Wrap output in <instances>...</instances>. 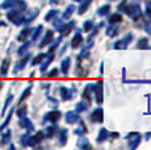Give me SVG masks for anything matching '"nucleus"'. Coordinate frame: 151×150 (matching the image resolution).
Listing matches in <instances>:
<instances>
[{
	"label": "nucleus",
	"instance_id": "nucleus-18",
	"mask_svg": "<svg viewBox=\"0 0 151 150\" xmlns=\"http://www.w3.org/2000/svg\"><path fill=\"white\" fill-rule=\"evenodd\" d=\"M42 30H43L42 25H38V27H37L34 30H32V41H37V40H38V37L41 36V32Z\"/></svg>",
	"mask_w": 151,
	"mask_h": 150
},
{
	"label": "nucleus",
	"instance_id": "nucleus-25",
	"mask_svg": "<svg viewBox=\"0 0 151 150\" xmlns=\"http://www.w3.org/2000/svg\"><path fill=\"white\" fill-rule=\"evenodd\" d=\"M78 146H79L80 149H84V148H89V142H88V140H87L86 137H82V136H80L79 141H78Z\"/></svg>",
	"mask_w": 151,
	"mask_h": 150
},
{
	"label": "nucleus",
	"instance_id": "nucleus-26",
	"mask_svg": "<svg viewBox=\"0 0 151 150\" xmlns=\"http://www.w3.org/2000/svg\"><path fill=\"white\" fill-rule=\"evenodd\" d=\"M55 132H57V128H55V126H47V128L45 129V132H43V136L50 138V137H53L54 136Z\"/></svg>",
	"mask_w": 151,
	"mask_h": 150
},
{
	"label": "nucleus",
	"instance_id": "nucleus-45",
	"mask_svg": "<svg viewBox=\"0 0 151 150\" xmlns=\"http://www.w3.org/2000/svg\"><path fill=\"white\" fill-rule=\"evenodd\" d=\"M137 136H141L139 133H137V132H134V133H129L126 136V140H130V138H134V137H137Z\"/></svg>",
	"mask_w": 151,
	"mask_h": 150
},
{
	"label": "nucleus",
	"instance_id": "nucleus-34",
	"mask_svg": "<svg viewBox=\"0 0 151 150\" xmlns=\"http://www.w3.org/2000/svg\"><path fill=\"white\" fill-rule=\"evenodd\" d=\"M60 41H62V37H58V38H55V41L53 42V44H51L50 49H49V51H50V53H51V51H54L55 49L58 48V45L60 44Z\"/></svg>",
	"mask_w": 151,
	"mask_h": 150
},
{
	"label": "nucleus",
	"instance_id": "nucleus-44",
	"mask_svg": "<svg viewBox=\"0 0 151 150\" xmlns=\"http://www.w3.org/2000/svg\"><path fill=\"white\" fill-rule=\"evenodd\" d=\"M146 13L149 16H151V1L146 3Z\"/></svg>",
	"mask_w": 151,
	"mask_h": 150
},
{
	"label": "nucleus",
	"instance_id": "nucleus-11",
	"mask_svg": "<svg viewBox=\"0 0 151 150\" xmlns=\"http://www.w3.org/2000/svg\"><path fill=\"white\" fill-rule=\"evenodd\" d=\"M70 65H71V58H70V57H66V58L60 62V71H62V74H65V75L68 74Z\"/></svg>",
	"mask_w": 151,
	"mask_h": 150
},
{
	"label": "nucleus",
	"instance_id": "nucleus-31",
	"mask_svg": "<svg viewBox=\"0 0 151 150\" xmlns=\"http://www.w3.org/2000/svg\"><path fill=\"white\" fill-rule=\"evenodd\" d=\"M92 28H93V21H92V20H87L83 25V30L84 32H91Z\"/></svg>",
	"mask_w": 151,
	"mask_h": 150
},
{
	"label": "nucleus",
	"instance_id": "nucleus-22",
	"mask_svg": "<svg viewBox=\"0 0 151 150\" xmlns=\"http://www.w3.org/2000/svg\"><path fill=\"white\" fill-rule=\"evenodd\" d=\"M109 11H110V5L105 4V5H103V7H100L97 9V15L99 16H105V15H108L109 13Z\"/></svg>",
	"mask_w": 151,
	"mask_h": 150
},
{
	"label": "nucleus",
	"instance_id": "nucleus-47",
	"mask_svg": "<svg viewBox=\"0 0 151 150\" xmlns=\"http://www.w3.org/2000/svg\"><path fill=\"white\" fill-rule=\"evenodd\" d=\"M58 3V0H50V4H53V5H55Z\"/></svg>",
	"mask_w": 151,
	"mask_h": 150
},
{
	"label": "nucleus",
	"instance_id": "nucleus-50",
	"mask_svg": "<svg viewBox=\"0 0 151 150\" xmlns=\"http://www.w3.org/2000/svg\"><path fill=\"white\" fill-rule=\"evenodd\" d=\"M1 86H3V83H1V82H0V88H1Z\"/></svg>",
	"mask_w": 151,
	"mask_h": 150
},
{
	"label": "nucleus",
	"instance_id": "nucleus-32",
	"mask_svg": "<svg viewBox=\"0 0 151 150\" xmlns=\"http://www.w3.org/2000/svg\"><path fill=\"white\" fill-rule=\"evenodd\" d=\"M12 115H13V109L9 112V113H8V116H7V119H5L4 123H3L1 125H0V131H3V129H4L5 126H7L8 124H9V121H11V117H12Z\"/></svg>",
	"mask_w": 151,
	"mask_h": 150
},
{
	"label": "nucleus",
	"instance_id": "nucleus-2",
	"mask_svg": "<svg viewBox=\"0 0 151 150\" xmlns=\"http://www.w3.org/2000/svg\"><path fill=\"white\" fill-rule=\"evenodd\" d=\"M91 88H92V92L95 94L96 102L99 104H101V103H103V80H99L96 83H92Z\"/></svg>",
	"mask_w": 151,
	"mask_h": 150
},
{
	"label": "nucleus",
	"instance_id": "nucleus-24",
	"mask_svg": "<svg viewBox=\"0 0 151 150\" xmlns=\"http://www.w3.org/2000/svg\"><path fill=\"white\" fill-rule=\"evenodd\" d=\"M74 11H75V5H74V4L68 5V7L66 8V11H65V12H63L62 19H68V17L72 15V12H74Z\"/></svg>",
	"mask_w": 151,
	"mask_h": 150
},
{
	"label": "nucleus",
	"instance_id": "nucleus-3",
	"mask_svg": "<svg viewBox=\"0 0 151 150\" xmlns=\"http://www.w3.org/2000/svg\"><path fill=\"white\" fill-rule=\"evenodd\" d=\"M133 37H134V36H133L132 33H127L122 40H120V41L116 42V44L113 45V48H114V49H126L127 44H130V41L133 40Z\"/></svg>",
	"mask_w": 151,
	"mask_h": 150
},
{
	"label": "nucleus",
	"instance_id": "nucleus-41",
	"mask_svg": "<svg viewBox=\"0 0 151 150\" xmlns=\"http://www.w3.org/2000/svg\"><path fill=\"white\" fill-rule=\"evenodd\" d=\"M86 132H87L86 126H84L83 124H82V126H79V128H78L76 131H75V133H76V134H80V136H83L84 133H86Z\"/></svg>",
	"mask_w": 151,
	"mask_h": 150
},
{
	"label": "nucleus",
	"instance_id": "nucleus-48",
	"mask_svg": "<svg viewBox=\"0 0 151 150\" xmlns=\"http://www.w3.org/2000/svg\"><path fill=\"white\" fill-rule=\"evenodd\" d=\"M5 25H7V24H5L4 21H0V28H1V27H5Z\"/></svg>",
	"mask_w": 151,
	"mask_h": 150
},
{
	"label": "nucleus",
	"instance_id": "nucleus-20",
	"mask_svg": "<svg viewBox=\"0 0 151 150\" xmlns=\"http://www.w3.org/2000/svg\"><path fill=\"white\" fill-rule=\"evenodd\" d=\"M13 100V95L11 94H8L7 95V97H5V102H4V105H3V108H1V115H4L5 113V111H7V108H8V105L11 104V102Z\"/></svg>",
	"mask_w": 151,
	"mask_h": 150
},
{
	"label": "nucleus",
	"instance_id": "nucleus-9",
	"mask_svg": "<svg viewBox=\"0 0 151 150\" xmlns=\"http://www.w3.org/2000/svg\"><path fill=\"white\" fill-rule=\"evenodd\" d=\"M45 61L43 62H41V67H40V71L41 73H43V71L46 70V69L49 67V65L51 63V61L54 59V54H53V51H51L50 54H47V56H45V58H43Z\"/></svg>",
	"mask_w": 151,
	"mask_h": 150
},
{
	"label": "nucleus",
	"instance_id": "nucleus-46",
	"mask_svg": "<svg viewBox=\"0 0 151 150\" xmlns=\"http://www.w3.org/2000/svg\"><path fill=\"white\" fill-rule=\"evenodd\" d=\"M150 137H151V132L146 133V136H145V138H146V140H150Z\"/></svg>",
	"mask_w": 151,
	"mask_h": 150
},
{
	"label": "nucleus",
	"instance_id": "nucleus-14",
	"mask_svg": "<svg viewBox=\"0 0 151 150\" xmlns=\"http://www.w3.org/2000/svg\"><path fill=\"white\" fill-rule=\"evenodd\" d=\"M108 137H109V132L105 128H101L97 136V142H104V141L108 140Z\"/></svg>",
	"mask_w": 151,
	"mask_h": 150
},
{
	"label": "nucleus",
	"instance_id": "nucleus-30",
	"mask_svg": "<svg viewBox=\"0 0 151 150\" xmlns=\"http://www.w3.org/2000/svg\"><path fill=\"white\" fill-rule=\"evenodd\" d=\"M106 34H108L109 37H114L116 34H117V27H116V25H110L108 29H106Z\"/></svg>",
	"mask_w": 151,
	"mask_h": 150
},
{
	"label": "nucleus",
	"instance_id": "nucleus-5",
	"mask_svg": "<svg viewBox=\"0 0 151 150\" xmlns=\"http://www.w3.org/2000/svg\"><path fill=\"white\" fill-rule=\"evenodd\" d=\"M60 116H62V113H60L58 109H53V111L47 112V113L45 115V117H43V121H51V123H57L58 120L60 119Z\"/></svg>",
	"mask_w": 151,
	"mask_h": 150
},
{
	"label": "nucleus",
	"instance_id": "nucleus-13",
	"mask_svg": "<svg viewBox=\"0 0 151 150\" xmlns=\"http://www.w3.org/2000/svg\"><path fill=\"white\" fill-rule=\"evenodd\" d=\"M60 96H62V99L63 100H71L72 99V92L70 91V88L67 87H60Z\"/></svg>",
	"mask_w": 151,
	"mask_h": 150
},
{
	"label": "nucleus",
	"instance_id": "nucleus-6",
	"mask_svg": "<svg viewBox=\"0 0 151 150\" xmlns=\"http://www.w3.org/2000/svg\"><path fill=\"white\" fill-rule=\"evenodd\" d=\"M29 59H30V54H25V57H24V58H21V59L19 61V62L16 63V66H14V69H13V74H17V73H19V71L24 70Z\"/></svg>",
	"mask_w": 151,
	"mask_h": 150
},
{
	"label": "nucleus",
	"instance_id": "nucleus-49",
	"mask_svg": "<svg viewBox=\"0 0 151 150\" xmlns=\"http://www.w3.org/2000/svg\"><path fill=\"white\" fill-rule=\"evenodd\" d=\"M72 1H82V0H72Z\"/></svg>",
	"mask_w": 151,
	"mask_h": 150
},
{
	"label": "nucleus",
	"instance_id": "nucleus-33",
	"mask_svg": "<svg viewBox=\"0 0 151 150\" xmlns=\"http://www.w3.org/2000/svg\"><path fill=\"white\" fill-rule=\"evenodd\" d=\"M29 46H30V42H25V44L22 45L21 48L19 49V50H17V54H19V56H22V54H24L25 51H27L28 49H29Z\"/></svg>",
	"mask_w": 151,
	"mask_h": 150
},
{
	"label": "nucleus",
	"instance_id": "nucleus-4",
	"mask_svg": "<svg viewBox=\"0 0 151 150\" xmlns=\"http://www.w3.org/2000/svg\"><path fill=\"white\" fill-rule=\"evenodd\" d=\"M103 117H104L103 108H101V107H97V108L91 113V116H89V120H91L92 123H103V120H104Z\"/></svg>",
	"mask_w": 151,
	"mask_h": 150
},
{
	"label": "nucleus",
	"instance_id": "nucleus-7",
	"mask_svg": "<svg viewBox=\"0 0 151 150\" xmlns=\"http://www.w3.org/2000/svg\"><path fill=\"white\" fill-rule=\"evenodd\" d=\"M82 44H83L82 30H80V29H76V32H75L74 38L71 40V46H72V48H78V46H80Z\"/></svg>",
	"mask_w": 151,
	"mask_h": 150
},
{
	"label": "nucleus",
	"instance_id": "nucleus-15",
	"mask_svg": "<svg viewBox=\"0 0 151 150\" xmlns=\"http://www.w3.org/2000/svg\"><path fill=\"white\" fill-rule=\"evenodd\" d=\"M91 1H92V0H82L79 8H78V12H79V15H83V13L86 12L87 9H88V7L91 5Z\"/></svg>",
	"mask_w": 151,
	"mask_h": 150
},
{
	"label": "nucleus",
	"instance_id": "nucleus-23",
	"mask_svg": "<svg viewBox=\"0 0 151 150\" xmlns=\"http://www.w3.org/2000/svg\"><path fill=\"white\" fill-rule=\"evenodd\" d=\"M88 107H89V104L88 103H86V102H80V103H78L76 104V109H75V112H84V111H87L88 109Z\"/></svg>",
	"mask_w": 151,
	"mask_h": 150
},
{
	"label": "nucleus",
	"instance_id": "nucleus-38",
	"mask_svg": "<svg viewBox=\"0 0 151 150\" xmlns=\"http://www.w3.org/2000/svg\"><path fill=\"white\" fill-rule=\"evenodd\" d=\"M43 58H45V54H38V56L36 57L33 61H32V65L33 66H36L37 63H41L42 61H43Z\"/></svg>",
	"mask_w": 151,
	"mask_h": 150
},
{
	"label": "nucleus",
	"instance_id": "nucleus-8",
	"mask_svg": "<svg viewBox=\"0 0 151 150\" xmlns=\"http://www.w3.org/2000/svg\"><path fill=\"white\" fill-rule=\"evenodd\" d=\"M78 121H80V117H79V115H78V112L71 111V112L66 113V123L75 124V123H78Z\"/></svg>",
	"mask_w": 151,
	"mask_h": 150
},
{
	"label": "nucleus",
	"instance_id": "nucleus-1",
	"mask_svg": "<svg viewBox=\"0 0 151 150\" xmlns=\"http://www.w3.org/2000/svg\"><path fill=\"white\" fill-rule=\"evenodd\" d=\"M122 11L125 13H127L130 17H133V19H137V17L141 16V7L137 4V3H134V4H125V7L122 8Z\"/></svg>",
	"mask_w": 151,
	"mask_h": 150
},
{
	"label": "nucleus",
	"instance_id": "nucleus-21",
	"mask_svg": "<svg viewBox=\"0 0 151 150\" xmlns=\"http://www.w3.org/2000/svg\"><path fill=\"white\" fill-rule=\"evenodd\" d=\"M38 12H40L38 8H34V9L30 12V16H29V17H25V24H29V22L33 21V20L36 19L37 16H38Z\"/></svg>",
	"mask_w": 151,
	"mask_h": 150
},
{
	"label": "nucleus",
	"instance_id": "nucleus-10",
	"mask_svg": "<svg viewBox=\"0 0 151 150\" xmlns=\"http://www.w3.org/2000/svg\"><path fill=\"white\" fill-rule=\"evenodd\" d=\"M20 125L21 126H24L25 129H27L28 132H32V131H34V125H33V123H32L30 120L28 119V117H20Z\"/></svg>",
	"mask_w": 151,
	"mask_h": 150
},
{
	"label": "nucleus",
	"instance_id": "nucleus-40",
	"mask_svg": "<svg viewBox=\"0 0 151 150\" xmlns=\"http://www.w3.org/2000/svg\"><path fill=\"white\" fill-rule=\"evenodd\" d=\"M139 142H141V136H138V137L135 138L134 142L132 141V142L129 144V148H130V149H135V148H137V146L139 145Z\"/></svg>",
	"mask_w": 151,
	"mask_h": 150
},
{
	"label": "nucleus",
	"instance_id": "nucleus-16",
	"mask_svg": "<svg viewBox=\"0 0 151 150\" xmlns=\"http://www.w3.org/2000/svg\"><path fill=\"white\" fill-rule=\"evenodd\" d=\"M66 141H67V129L62 128V129H59V145L65 146Z\"/></svg>",
	"mask_w": 151,
	"mask_h": 150
},
{
	"label": "nucleus",
	"instance_id": "nucleus-28",
	"mask_svg": "<svg viewBox=\"0 0 151 150\" xmlns=\"http://www.w3.org/2000/svg\"><path fill=\"white\" fill-rule=\"evenodd\" d=\"M58 13H59V12H58L57 9H51V11H49L47 15L45 16V20H46V21H50V20H53L54 17H57Z\"/></svg>",
	"mask_w": 151,
	"mask_h": 150
},
{
	"label": "nucleus",
	"instance_id": "nucleus-12",
	"mask_svg": "<svg viewBox=\"0 0 151 150\" xmlns=\"http://www.w3.org/2000/svg\"><path fill=\"white\" fill-rule=\"evenodd\" d=\"M53 30H47V32H46V34H45V37H43V40H42V41L41 42H40V48H45V46L46 45H47V44H50V42H51V40H53Z\"/></svg>",
	"mask_w": 151,
	"mask_h": 150
},
{
	"label": "nucleus",
	"instance_id": "nucleus-17",
	"mask_svg": "<svg viewBox=\"0 0 151 150\" xmlns=\"http://www.w3.org/2000/svg\"><path fill=\"white\" fill-rule=\"evenodd\" d=\"M121 21H122V15H120V13H113V15L109 17L110 25H117L118 22H121Z\"/></svg>",
	"mask_w": 151,
	"mask_h": 150
},
{
	"label": "nucleus",
	"instance_id": "nucleus-29",
	"mask_svg": "<svg viewBox=\"0 0 151 150\" xmlns=\"http://www.w3.org/2000/svg\"><path fill=\"white\" fill-rule=\"evenodd\" d=\"M14 3H16V0H4V1L1 3V7L4 8V9H8V8L13 7Z\"/></svg>",
	"mask_w": 151,
	"mask_h": 150
},
{
	"label": "nucleus",
	"instance_id": "nucleus-35",
	"mask_svg": "<svg viewBox=\"0 0 151 150\" xmlns=\"http://www.w3.org/2000/svg\"><path fill=\"white\" fill-rule=\"evenodd\" d=\"M29 137H30V136H28V134L21 136V138H20V144H21L22 146H29Z\"/></svg>",
	"mask_w": 151,
	"mask_h": 150
},
{
	"label": "nucleus",
	"instance_id": "nucleus-37",
	"mask_svg": "<svg viewBox=\"0 0 151 150\" xmlns=\"http://www.w3.org/2000/svg\"><path fill=\"white\" fill-rule=\"evenodd\" d=\"M30 90H32V87H30V86L25 88V91L22 92V94H21V96H20V102H22V100H25V99H27V97L29 96V94H30Z\"/></svg>",
	"mask_w": 151,
	"mask_h": 150
},
{
	"label": "nucleus",
	"instance_id": "nucleus-39",
	"mask_svg": "<svg viewBox=\"0 0 151 150\" xmlns=\"http://www.w3.org/2000/svg\"><path fill=\"white\" fill-rule=\"evenodd\" d=\"M25 115H27V107H25V105L20 107V108L17 109V116H19V117H24Z\"/></svg>",
	"mask_w": 151,
	"mask_h": 150
},
{
	"label": "nucleus",
	"instance_id": "nucleus-19",
	"mask_svg": "<svg viewBox=\"0 0 151 150\" xmlns=\"http://www.w3.org/2000/svg\"><path fill=\"white\" fill-rule=\"evenodd\" d=\"M9 63H11V59H9V58H5V59L1 62V75H3V76H5V75L8 74Z\"/></svg>",
	"mask_w": 151,
	"mask_h": 150
},
{
	"label": "nucleus",
	"instance_id": "nucleus-42",
	"mask_svg": "<svg viewBox=\"0 0 151 150\" xmlns=\"http://www.w3.org/2000/svg\"><path fill=\"white\" fill-rule=\"evenodd\" d=\"M147 46V38H142V40H139V42H138V48L141 49V48H146Z\"/></svg>",
	"mask_w": 151,
	"mask_h": 150
},
{
	"label": "nucleus",
	"instance_id": "nucleus-36",
	"mask_svg": "<svg viewBox=\"0 0 151 150\" xmlns=\"http://www.w3.org/2000/svg\"><path fill=\"white\" fill-rule=\"evenodd\" d=\"M11 140V131H7L1 137V144H8Z\"/></svg>",
	"mask_w": 151,
	"mask_h": 150
},
{
	"label": "nucleus",
	"instance_id": "nucleus-27",
	"mask_svg": "<svg viewBox=\"0 0 151 150\" xmlns=\"http://www.w3.org/2000/svg\"><path fill=\"white\" fill-rule=\"evenodd\" d=\"M30 33H32V29H30V28H25V29L22 30L21 33H20V36L17 37V40H19V41H24V40L27 38V37H28Z\"/></svg>",
	"mask_w": 151,
	"mask_h": 150
},
{
	"label": "nucleus",
	"instance_id": "nucleus-43",
	"mask_svg": "<svg viewBox=\"0 0 151 150\" xmlns=\"http://www.w3.org/2000/svg\"><path fill=\"white\" fill-rule=\"evenodd\" d=\"M57 75H58V69H53L51 71H49V73H47L49 78H54V76H57Z\"/></svg>",
	"mask_w": 151,
	"mask_h": 150
}]
</instances>
